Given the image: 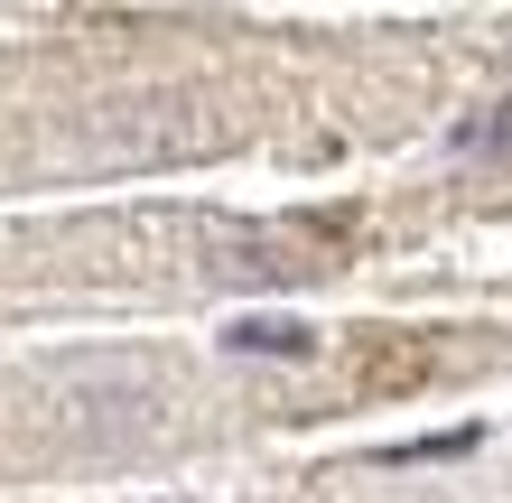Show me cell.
<instances>
[{"mask_svg": "<svg viewBox=\"0 0 512 503\" xmlns=\"http://www.w3.org/2000/svg\"><path fill=\"white\" fill-rule=\"evenodd\" d=\"M447 150H466V159L512 150V112H475V122H457V131H447Z\"/></svg>", "mask_w": 512, "mask_h": 503, "instance_id": "7a4b0ae2", "label": "cell"}, {"mask_svg": "<svg viewBox=\"0 0 512 503\" xmlns=\"http://www.w3.org/2000/svg\"><path fill=\"white\" fill-rule=\"evenodd\" d=\"M224 345H233V354H280V364H308V354H317V327H298V317H233Z\"/></svg>", "mask_w": 512, "mask_h": 503, "instance_id": "6da1fadb", "label": "cell"}]
</instances>
